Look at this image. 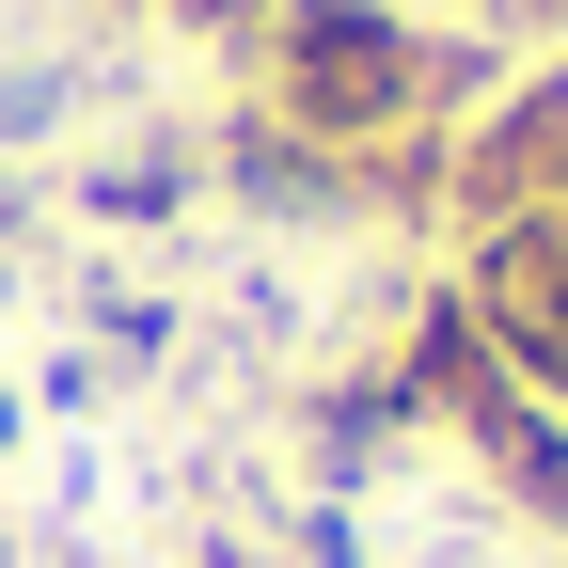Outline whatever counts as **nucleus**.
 <instances>
[{
    "instance_id": "f257e3e1",
    "label": "nucleus",
    "mask_w": 568,
    "mask_h": 568,
    "mask_svg": "<svg viewBox=\"0 0 568 568\" xmlns=\"http://www.w3.org/2000/svg\"><path fill=\"white\" fill-rule=\"evenodd\" d=\"M237 80L268 126H301L316 159H347V190H364V159H395V142H443L506 63H489L474 17H410V0H268Z\"/></svg>"
},
{
    "instance_id": "f03ea898",
    "label": "nucleus",
    "mask_w": 568,
    "mask_h": 568,
    "mask_svg": "<svg viewBox=\"0 0 568 568\" xmlns=\"http://www.w3.org/2000/svg\"><path fill=\"white\" fill-rule=\"evenodd\" d=\"M458 301L506 347V379L568 395V205H506V222L458 237Z\"/></svg>"
},
{
    "instance_id": "7ed1b4c3",
    "label": "nucleus",
    "mask_w": 568,
    "mask_h": 568,
    "mask_svg": "<svg viewBox=\"0 0 568 568\" xmlns=\"http://www.w3.org/2000/svg\"><path fill=\"white\" fill-rule=\"evenodd\" d=\"M205 190L190 142H142V159H80V222H174V205Z\"/></svg>"
},
{
    "instance_id": "20e7f679",
    "label": "nucleus",
    "mask_w": 568,
    "mask_h": 568,
    "mask_svg": "<svg viewBox=\"0 0 568 568\" xmlns=\"http://www.w3.org/2000/svg\"><path fill=\"white\" fill-rule=\"evenodd\" d=\"M159 17H174V32H205V48H222V63H237V48H253V17H268V0H159Z\"/></svg>"
},
{
    "instance_id": "39448f33",
    "label": "nucleus",
    "mask_w": 568,
    "mask_h": 568,
    "mask_svg": "<svg viewBox=\"0 0 568 568\" xmlns=\"http://www.w3.org/2000/svg\"><path fill=\"white\" fill-rule=\"evenodd\" d=\"M17 426H32V410H17V395H0V458H17Z\"/></svg>"
},
{
    "instance_id": "423d86ee",
    "label": "nucleus",
    "mask_w": 568,
    "mask_h": 568,
    "mask_svg": "<svg viewBox=\"0 0 568 568\" xmlns=\"http://www.w3.org/2000/svg\"><path fill=\"white\" fill-rule=\"evenodd\" d=\"M0 568H17V521H0Z\"/></svg>"
},
{
    "instance_id": "0eeeda50",
    "label": "nucleus",
    "mask_w": 568,
    "mask_h": 568,
    "mask_svg": "<svg viewBox=\"0 0 568 568\" xmlns=\"http://www.w3.org/2000/svg\"><path fill=\"white\" fill-rule=\"evenodd\" d=\"M474 17H506V0H474Z\"/></svg>"
}]
</instances>
